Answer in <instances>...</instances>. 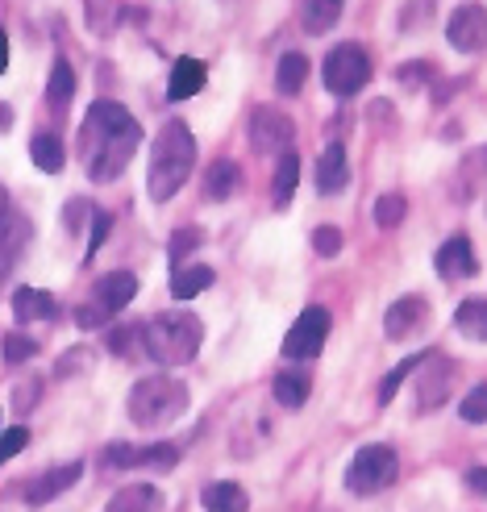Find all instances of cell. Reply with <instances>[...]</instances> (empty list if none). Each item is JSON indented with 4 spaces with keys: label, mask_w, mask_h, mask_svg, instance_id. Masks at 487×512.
<instances>
[{
    "label": "cell",
    "mask_w": 487,
    "mask_h": 512,
    "mask_svg": "<svg viewBox=\"0 0 487 512\" xmlns=\"http://www.w3.org/2000/svg\"><path fill=\"white\" fill-rule=\"evenodd\" d=\"M138 142H142L138 121L125 113L117 100H96L88 109L84 130H80V155H84V167L96 184H113L125 171V163L134 159Z\"/></svg>",
    "instance_id": "6da1fadb"
},
{
    "label": "cell",
    "mask_w": 487,
    "mask_h": 512,
    "mask_svg": "<svg viewBox=\"0 0 487 512\" xmlns=\"http://www.w3.org/2000/svg\"><path fill=\"white\" fill-rule=\"evenodd\" d=\"M196 167V138L184 121H167L155 138V155H150L146 171V192L155 204H167L179 188L188 184V175Z\"/></svg>",
    "instance_id": "7a4b0ae2"
},
{
    "label": "cell",
    "mask_w": 487,
    "mask_h": 512,
    "mask_svg": "<svg viewBox=\"0 0 487 512\" xmlns=\"http://www.w3.org/2000/svg\"><path fill=\"white\" fill-rule=\"evenodd\" d=\"M142 342L159 367H184V363H192L204 342V325L188 309H171V313H159L155 321H146Z\"/></svg>",
    "instance_id": "3957f363"
},
{
    "label": "cell",
    "mask_w": 487,
    "mask_h": 512,
    "mask_svg": "<svg viewBox=\"0 0 487 512\" xmlns=\"http://www.w3.org/2000/svg\"><path fill=\"white\" fill-rule=\"evenodd\" d=\"M188 413V388L171 375H150L138 379L130 392V421L142 429H163L175 417Z\"/></svg>",
    "instance_id": "277c9868"
},
{
    "label": "cell",
    "mask_w": 487,
    "mask_h": 512,
    "mask_svg": "<svg viewBox=\"0 0 487 512\" xmlns=\"http://www.w3.org/2000/svg\"><path fill=\"white\" fill-rule=\"evenodd\" d=\"M396 475H400V458L392 446H363L346 467V488L354 496H375L383 488H392Z\"/></svg>",
    "instance_id": "5b68a950"
},
{
    "label": "cell",
    "mask_w": 487,
    "mask_h": 512,
    "mask_svg": "<svg viewBox=\"0 0 487 512\" xmlns=\"http://www.w3.org/2000/svg\"><path fill=\"white\" fill-rule=\"evenodd\" d=\"M321 80L333 96H354V92H363L367 80H371V59H367V50L363 46H354V42H342V46H333L325 63H321Z\"/></svg>",
    "instance_id": "8992f818"
},
{
    "label": "cell",
    "mask_w": 487,
    "mask_h": 512,
    "mask_svg": "<svg viewBox=\"0 0 487 512\" xmlns=\"http://www.w3.org/2000/svg\"><path fill=\"white\" fill-rule=\"evenodd\" d=\"M329 313L321 309V304H313V309H304L296 317V325L288 329L284 338V358H296V363H304V358H317L325 350V338H329Z\"/></svg>",
    "instance_id": "52a82bcc"
},
{
    "label": "cell",
    "mask_w": 487,
    "mask_h": 512,
    "mask_svg": "<svg viewBox=\"0 0 487 512\" xmlns=\"http://www.w3.org/2000/svg\"><path fill=\"white\" fill-rule=\"evenodd\" d=\"M292 134H296V125L279 109H254V117H250V146L259 150V155H284V150L292 146Z\"/></svg>",
    "instance_id": "ba28073f"
},
{
    "label": "cell",
    "mask_w": 487,
    "mask_h": 512,
    "mask_svg": "<svg viewBox=\"0 0 487 512\" xmlns=\"http://www.w3.org/2000/svg\"><path fill=\"white\" fill-rule=\"evenodd\" d=\"M450 388H454V367L446 363L442 354H429L421 358V375H417V408L421 413H433L450 400Z\"/></svg>",
    "instance_id": "9c48e42d"
},
{
    "label": "cell",
    "mask_w": 487,
    "mask_h": 512,
    "mask_svg": "<svg viewBox=\"0 0 487 512\" xmlns=\"http://www.w3.org/2000/svg\"><path fill=\"white\" fill-rule=\"evenodd\" d=\"M134 296H138V275H130V271H109V275H100L96 284H92L88 304L109 321V317H117Z\"/></svg>",
    "instance_id": "30bf717a"
},
{
    "label": "cell",
    "mask_w": 487,
    "mask_h": 512,
    "mask_svg": "<svg viewBox=\"0 0 487 512\" xmlns=\"http://www.w3.org/2000/svg\"><path fill=\"white\" fill-rule=\"evenodd\" d=\"M446 38L454 50H463V55L483 50L487 46V9L483 5H458L450 25H446Z\"/></svg>",
    "instance_id": "8fae6325"
},
{
    "label": "cell",
    "mask_w": 487,
    "mask_h": 512,
    "mask_svg": "<svg viewBox=\"0 0 487 512\" xmlns=\"http://www.w3.org/2000/svg\"><path fill=\"white\" fill-rule=\"evenodd\" d=\"M425 321H429V300L425 296H400L388 309V317H383V334H388V342H408Z\"/></svg>",
    "instance_id": "7c38bea8"
},
{
    "label": "cell",
    "mask_w": 487,
    "mask_h": 512,
    "mask_svg": "<svg viewBox=\"0 0 487 512\" xmlns=\"http://www.w3.org/2000/svg\"><path fill=\"white\" fill-rule=\"evenodd\" d=\"M433 267H438L442 279H471L479 271V259H475V250L463 234H454L450 242L438 246V254H433Z\"/></svg>",
    "instance_id": "4fadbf2b"
},
{
    "label": "cell",
    "mask_w": 487,
    "mask_h": 512,
    "mask_svg": "<svg viewBox=\"0 0 487 512\" xmlns=\"http://www.w3.org/2000/svg\"><path fill=\"white\" fill-rule=\"evenodd\" d=\"M80 475H84V463H63V467H50L46 475H38V479L30 483V492H25V500H30L34 508H42V504H50L55 496H63L67 488H75V483H80Z\"/></svg>",
    "instance_id": "5bb4252c"
},
{
    "label": "cell",
    "mask_w": 487,
    "mask_h": 512,
    "mask_svg": "<svg viewBox=\"0 0 487 512\" xmlns=\"http://www.w3.org/2000/svg\"><path fill=\"white\" fill-rule=\"evenodd\" d=\"M350 184V159H346V146L342 142H329L321 150V163H317V192L321 196H338Z\"/></svg>",
    "instance_id": "9a60e30c"
},
{
    "label": "cell",
    "mask_w": 487,
    "mask_h": 512,
    "mask_svg": "<svg viewBox=\"0 0 487 512\" xmlns=\"http://www.w3.org/2000/svg\"><path fill=\"white\" fill-rule=\"evenodd\" d=\"M105 512H163V492L155 483H130L109 500Z\"/></svg>",
    "instance_id": "2e32d148"
},
{
    "label": "cell",
    "mask_w": 487,
    "mask_h": 512,
    "mask_svg": "<svg viewBox=\"0 0 487 512\" xmlns=\"http://www.w3.org/2000/svg\"><path fill=\"white\" fill-rule=\"evenodd\" d=\"M271 392H275L279 404L296 413V408H304V400H309V392H313V375H309V371H300V367H288V371H279V375H275Z\"/></svg>",
    "instance_id": "e0dca14e"
},
{
    "label": "cell",
    "mask_w": 487,
    "mask_h": 512,
    "mask_svg": "<svg viewBox=\"0 0 487 512\" xmlns=\"http://www.w3.org/2000/svg\"><path fill=\"white\" fill-rule=\"evenodd\" d=\"M59 313V304L50 292H38V288H17L13 292V317L21 325H30V321H50Z\"/></svg>",
    "instance_id": "ac0fdd59"
},
{
    "label": "cell",
    "mask_w": 487,
    "mask_h": 512,
    "mask_svg": "<svg viewBox=\"0 0 487 512\" xmlns=\"http://www.w3.org/2000/svg\"><path fill=\"white\" fill-rule=\"evenodd\" d=\"M204 80H209V71H204L200 59H179V63L171 67L167 96H171V100H188V96H196V92L204 88Z\"/></svg>",
    "instance_id": "d6986e66"
},
{
    "label": "cell",
    "mask_w": 487,
    "mask_h": 512,
    "mask_svg": "<svg viewBox=\"0 0 487 512\" xmlns=\"http://www.w3.org/2000/svg\"><path fill=\"white\" fill-rule=\"evenodd\" d=\"M200 504H204V512H246L250 508L246 488L242 483H229V479L209 483V488L200 492Z\"/></svg>",
    "instance_id": "ffe728a7"
},
{
    "label": "cell",
    "mask_w": 487,
    "mask_h": 512,
    "mask_svg": "<svg viewBox=\"0 0 487 512\" xmlns=\"http://www.w3.org/2000/svg\"><path fill=\"white\" fill-rule=\"evenodd\" d=\"M454 325H458V334H463V338L487 342V296H471V300L458 304Z\"/></svg>",
    "instance_id": "44dd1931"
},
{
    "label": "cell",
    "mask_w": 487,
    "mask_h": 512,
    "mask_svg": "<svg viewBox=\"0 0 487 512\" xmlns=\"http://www.w3.org/2000/svg\"><path fill=\"white\" fill-rule=\"evenodd\" d=\"M25 242H30V221H21V217L9 213L5 221H0V275H5L9 263L25 250Z\"/></svg>",
    "instance_id": "7402d4cb"
},
{
    "label": "cell",
    "mask_w": 487,
    "mask_h": 512,
    "mask_svg": "<svg viewBox=\"0 0 487 512\" xmlns=\"http://www.w3.org/2000/svg\"><path fill=\"white\" fill-rule=\"evenodd\" d=\"M296 184H300V159L292 150L279 155V171H275V184H271V204L275 209H288L292 196H296Z\"/></svg>",
    "instance_id": "603a6c76"
},
{
    "label": "cell",
    "mask_w": 487,
    "mask_h": 512,
    "mask_svg": "<svg viewBox=\"0 0 487 512\" xmlns=\"http://www.w3.org/2000/svg\"><path fill=\"white\" fill-rule=\"evenodd\" d=\"M342 17V0H304V9H300V25L309 34H325L333 30Z\"/></svg>",
    "instance_id": "cb8c5ba5"
},
{
    "label": "cell",
    "mask_w": 487,
    "mask_h": 512,
    "mask_svg": "<svg viewBox=\"0 0 487 512\" xmlns=\"http://www.w3.org/2000/svg\"><path fill=\"white\" fill-rule=\"evenodd\" d=\"M213 267H175V275H171V296L175 300H192V296H200L204 288H213Z\"/></svg>",
    "instance_id": "d4e9b609"
},
{
    "label": "cell",
    "mask_w": 487,
    "mask_h": 512,
    "mask_svg": "<svg viewBox=\"0 0 487 512\" xmlns=\"http://www.w3.org/2000/svg\"><path fill=\"white\" fill-rule=\"evenodd\" d=\"M30 159H34L38 171L59 175L63 163H67V150H63V142H59L55 134H34V142H30Z\"/></svg>",
    "instance_id": "484cf974"
},
{
    "label": "cell",
    "mask_w": 487,
    "mask_h": 512,
    "mask_svg": "<svg viewBox=\"0 0 487 512\" xmlns=\"http://www.w3.org/2000/svg\"><path fill=\"white\" fill-rule=\"evenodd\" d=\"M487 175V146L471 150V155L463 159V167H458V184H454V196L458 200H471L479 192V179Z\"/></svg>",
    "instance_id": "4316f807"
},
{
    "label": "cell",
    "mask_w": 487,
    "mask_h": 512,
    "mask_svg": "<svg viewBox=\"0 0 487 512\" xmlns=\"http://www.w3.org/2000/svg\"><path fill=\"white\" fill-rule=\"evenodd\" d=\"M304 80H309V59L296 55V50L279 59V71H275V88H279V92H284V96H296V92L304 88Z\"/></svg>",
    "instance_id": "83f0119b"
},
{
    "label": "cell",
    "mask_w": 487,
    "mask_h": 512,
    "mask_svg": "<svg viewBox=\"0 0 487 512\" xmlns=\"http://www.w3.org/2000/svg\"><path fill=\"white\" fill-rule=\"evenodd\" d=\"M234 192H238V167L225 163V159L213 163L209 175H204V196H209V200H229Z\"/></svg>",
    "instance_id": "f1b7e54d"
},
{
    "label": "cell",
    "mask_w": 487,
    "mask_h": 512,
    "mask_svg": "<svg viewBox=\"0 0 487 512\" xmlns=\"http://www.w3.org/2000/svg\"><path fill=\"white\" fill-rule=\"evenodd\" d=\"M71 96H75V71H71V63H67V59H59V63H55V71H50L46 100H50L55 109H63Z\"/></svg>",
    "instance_id": "f546056e"
},
{
    "label": "cell",
    "mask_w": 487,
    "mask_h": 512,
    "mask_svg": "<svg viewBox=\"0 0 487 512\" xmlns=\"http://www.w3.org/2000/svg\"><path fill=\"white\" fill-rule=\"evenodd\" d=\"M175 463H179V450L171 442H155V446L138 450V458H134V467H150V471H159V475L175 471Z\"/></svg>",
    "instance_id": "4dcf8cb0"
},
{
    "label": "cell",
    "mask_w": 487,
    "mask_h": 512,
    "mask_svg": "<svg viewBox=\"0 0 487 512\" xmlns=\"http://www.w3.org/2000/svg\"><path fill=\"white\" fill-rule=\"evenodd\" d=\"M404 213H408V200L396 196V192L375 200V225H379V229H396V225L404 221Z\"/></svg>",
    "instance_id": "1f68e13d"
},
{
    "label": "cell",
    "mask_w": 487,
    "mask_h": 512,
    "mask_svg": "<svg viewBox=\"0 0 487 512\" xmlns=\"http://www.w3.org/2000/svg\"><path fill=\"white\" fill-rule=\"evenodd\" d=\"M0 354H5V363H9V367H17V363H25V358H34V354H38V342H34V338H25V334H9L5 346H0Z\"/></svg>",
    "instance_id": "d6a6232c"
},
{
    "label": "cell",
    "mask_w": 487,
    "mask_h": 512,
    "mask_svg": "<svg viewBox=\"0 0 487 512\" xmlns=\"http://www.w3.org/2000/svg\"><path fill=\"white\" fill-rule=\"evenodd\" d=\"M417 367H421V358H417V354H413V358H404V363H400V367H396V371H392L388 379L379 383V404H388V400H392V396L400 392V383H404L408 375H413Z\"/></svg>",
    "instance_id": "836d02e7"
},
{
    "label": "cell",
    "mask_w": 487,
    "mask_h": 512,
    "mask_svg": "<svg viewBox=\"0 0 487 512\" xmlns=\"http://www.w3.org/2000/svg\"><path fill=\"white\" fill-rule=\"evenodd\" d=\"M458 413H463V421H471V425L487 421V383H479V388L467 392V400L458 404Z\"/></svg>",
    "instance_id": "e575fe53"
},
{
    "label": "cell",
    "mask_w": 487,
    "mask_h": 512,
    "mask_svg": "<svg viewBox=\"0 0 487 512\" xmlns=\"http://www.w3.org/2000/svg\"><path fill=\"white\" fill-rule=\"evenodd\" d=\"M25 446H30V429L25 425H13L9 433H0V463H9V458L21 454Z\"/></svg>",
    "instance_id": "d590c367"
},
{
    "label": "cell",
    "mask_w": 487,
    "mask_h": 512,
    "mask_svg": "<svg viewBox=\"0 0 487 512\" xmlns=\"http://www.w3.org/2000/svg\"><path fill=\"white\" fill-rule=\"evenodd\" d=\"M313 250H317V254H325V259H333V254L342 250V229H333V225L313 229Z\"/></svg>",
    "instance_id": "8d00e7d4"
},
{
    "label": "cell",
    "mask_w": 487,
    "mask_h": 512,
    "mask_svg": "<svg viewBox=\"0 0 487 512\" xmlns=\"http://www.w3.org/2000/svg\"><path fill=\"white\" fill-rule=\"evenodd\" d=\"M200 246V229H179L171 238V263H184V254H192Z\"/></svg>",
    "instance_id": "74e56055"
},
{
    "label": "cell",
    "mask_w": 487,
    "mask_h": 512,
    "mask_svg": "<svg viewBox=\"0 0 487 512\" xmlns=\"http://www.w3.org/2000/svg\"><path fill=\"white\" fill-rule=\"evenodd\" d=\"M134 458H138V450H134V446L117 442V446H109V450H105V467H113V471H125V467H134Z\"/></svg>",
    "instance_id": "f35d334b"
},
{
    "label": "cell",
    "mask_w": 487,
    "mask_h": 512,
    "mask_svg": "<svg viewBox=\"0 0 487 512\" xmlns=\"http://www.w3.org/2000/svg\"><path fill=\"white\" fill-rule=\"evenodd\" d=\"M38 392H42V383H25V388L13 392V408L17 413H30V408L38 404Z\"/></svg>",
    "instance_id": "ab89813d"
},
{
    "label": "cell",
    "mask_w": 487,
    "mask_h": 512,
    "mask_svg": "<svg viewBox=\"0 0 487 512\" xmlns=\"http://www.w3.org/2000/svg\"><path fill=\"white\" fill-rule=\"evenodd\" d=\"M109 229H113V217H109V213H96V221H92V242H88V254H96V250H100V242L109 238Z\"/></svg>",
    "instance_id": "60d3db41"
},
{
    "label": "cell",
    "mask_w": 487,
    "mask_h": 512,
    "mask_svg": "<svg viewBox=\"0 0 487 512\" xmlns=\"http://www.w3.org/2000/svg\"><path fill=\"white\" fill-rule=\"evenodd\" d=\"M429 17H433V5H429V0H421V5H413V9H408V13L400 17V30H413V25H417V21L425 25Z\"/></svg>",
    "instance_id": "b9f144b4"
},
{
    "label": "cell",
    "mask_w": 487,
    "mask_h": 512,
    "mask_svg": "<svg viewBox=\"0 0 487 512\" xmlns=\"http://www.w3.org/2000/svg\"><path fill=\"white\" fill-rule=\"evenodd\" d=\"M429 75H433V71H429V63H404V71H400V80H404V84H417V80L425 84V80H429Z\"/></svg>",
    "instance_id": "7bdbcfd3"
},
{
    "label": "cell",
    "mask_w": 487,
    "mask_h": 512,
    "mask_svg": "<svg viewBox=\"0 0 487 512\" xmlns=\"http://www.w3.org/2000/svg\"><path fill=\"white\" fill-rule=\"evenodd\" d=\"M130 342H134V329H109V350L113 354H125Z\"/></svg>",
    "instance_id": "ee69618b"
},
{
    "label": "cell",
    "mask_w": 487,
    "mask_h": 512,
    "mask_svg": "<svg viewBox=\"0 0 487 512\" xmlns=\"http://www.w3.org/2000/svg\"><path fill=\"white\" fill-rule=\"evenodd\" d=\"M88 358H92V354H88L84 346H80V350H71V354H63V358H59V375H71V371H80L75 363H88Z\"/></svg>",
    "instance_id": "f6af8a7d"
},
{
    "label": "cell",
    "mask_w": 487,
    "mask_h": 512,
    "mask_svg": "<svg viewBox=\"0 0 487 512\" xmlns=\"http://www.w3.org/2000/svg\"><path fill=\"white\" fill-rule=\"evenodd\" d=\"M84 213H88V204H84V200H71V204H67V225H71V229H80Z\"/></svg>",
    "instance_id": "bcb514c9"
},
{
    "label": "cell",
    "mask_w": 487,
    "mask_h": 512,
    "mask_svg": "<svg viewBox=\"0 0 487 512\" xmlns=\"http://www.w3.org/2000/svg\"><path fill=\"white\" fill-rule=\"evenodd\" d=\"M467 483H471L479 496H487V467H471V471H467Z\"/></svg>",
    "instance_id": "7dc6e473"
},
{
    "label": "cell",
    "mask_w": 487,
    "mask_h": 512,
    "mask_svg": "<svg viewBox=\"0 0 487 512\" xmlns=\"http://www.w3.org/2000/svg\"><path fill=\"white\" fill-rule=\"evenodd\" d=\"M9 130H13V109L0 105V134H9Z\"/></svg>",
    "instance_id": "c3c4849f"
},
{
    "label": "cell",
    "mask_w": 487,
    "mask_h": 512,
    "mask_svg": "<svg viewBox=\"0 0 487 512\" xmlns=\"http://www.w3.org/2000/svg\"><path fill=\"white\" fill-rule=\"evenodd\" d=\"M9 67V38H5V30H0V71Z\"/></svg>",
    "instance_id": "681fc988"
},
{
    "label": "cell",
    "mask_w": 487,
    "mask_h": 512,
    "mask_svg": "<svg viewBox=\"0 0 487 512\" xmlns=\"http://www.w3.org/2000/svg\"><path fill=\"white\" fill-rule=\"evenodd\" d=\"M9 217V192H5V184H0V221Z\"/></svg>",
    "instance_id": "f907efd6"
}]
</instances>
